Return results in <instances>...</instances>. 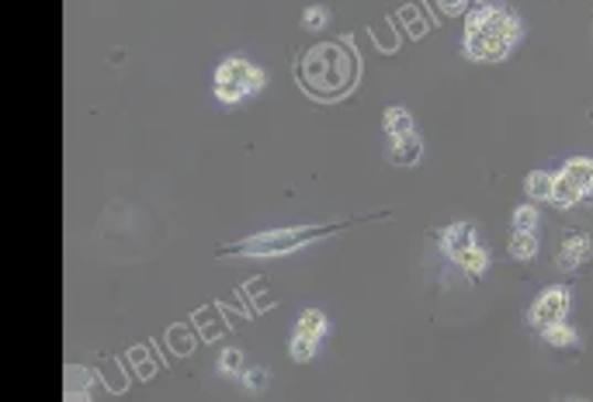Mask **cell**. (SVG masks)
I'll return each instance as SVG.
<instances>
[{"instance_id":"4fadbf2b","label":"cell","mask_w":593,"mask_h":402,"mask_svg":"<svg viewBox=\"0 0 593 402\" xmlns=\"http://www.w3.org/2000/svg\"><path fill=\"white\" fill-rule=\"evenodd\" d=\"M546 340L552 343V347H573L576 343V330H570L565 322H552V326H546Z\"/></svg>"},{"instance_id":"7a4b0ae2","label":"cell","mask_w":593,"mask_h":402,"mask_svg":"<svg viewBox=\"0 0 593 402\" xmlns=\"http://www.w3.org/2000/svg\"><path fill=\"white\" fill-rule=\"evenodd\" d=\"M358 219H343V222H327V225H292V230H267L257 236H246L236 243H226L215 250V257H282L299 250L306 243H316L324 236H333L340 230H348Z\"/></svg>"},{"instance_id":"9c48e42d","label":"cell","mask_w":593,"mask_h":402,"mask_svg":"<svg viewBox=\"0 0 593 402\" xmlns=\"http://www.w3.org/2000/svg\"><path fill=\"white\" fill-rule=\"evenodd\" d=\"M420 154H424V146H420V139L413 136V133H406V136H395L392 139V149H389V157L395 160V163H416L420 160Z\"/></svg>"},{"instance_id":"ac0fdd59","label":"cell","mask_w":593,"mask_h":402,"mask_svg":"<svg viewBox=\"0 0 593 402\" xmlns=\"http://www.w3.org/2000/svg\"><path fill=\"white\" fill-rule=\"evenodd\" d=\"M313 350H316V340H313V337L295 334V340H292V355H295V361H309V358H313Z\"/></svg>"},{"instance_id":"8fae6325","label":"cell","mask_w":593,"mask_h":402,"mask_svg":"<svg viewBox=\"0 0 593 402\" xmlns=\"http://www.w3.org/2000/svg\"><path fill=\"white\" fill-rule=\"evenodd\" d=\"M385 133H389V139L413 133V118H410V112H406V108H389V112H385Z\"/></svg>"},{"instance_id":"d6986e66","label":"cell","mask_w":593,"mask_h":402,"mask_svg":"<svg viewBox=\"0 0 593 402\" xmlns=\"http://www.w3.org/2000/svg\"><path fill=\"white\" fill-rule=\"evenodd\" d=\"M437 4H441L444 14H452V18H455V14H462V11L468 8V0H437Z\"/></svg>"},{"instance_id":"e0dca14e","label":"cell","mask_w":593,"mask_h":402,"mask_svg":"<svg viewBox=\"0 0 593 402\" xmlns=\"http://www.w3.org/2000/svg\"><path fill=\"white\" fill-rule=\"evenodd\" d=\"M538 225V209L534 205H521L513 212V230H525V233H534Z\"/></svg>"},{"instance_id":"5bb4252c","label":"cell","mask_w":593,"mask_h":402,"mask_svg":"<svg viewBox=\"0 0 593 402\" xmlns=\"http://www.w3.org/2000/svg\"><path fill=\"white\" fill-rule=\"evenodd\" d=\"M455 264H462L465 274H473V278H479V274L486 271V254H483L479 246H473V250H465V254H462Z\"/></svg>"},{"instance_id":"2e32d148","label":"cell","mask_w":593,"mask_h":402,"mask_svg":"<svg viewBox=\"0 0 593 402\" xmlns=\"http://www.w3.org/2000/svg\"><path fill=\"white\" fill-rule=\"evenodd\" d=\"M552 184H555V178H552V173H546V170H534L528 178V191L534 198H552Z\"/></svg>"},{"instance_id":"ba28073f","label":"cell","mask_w":593,"mask_h":402,"mask_svg":"<svg viewBox=\"0 0 593 402\" xmlns=\"http://www.w3.org/2000/svg\"><path fill=\"white\" fill-rule=\"evenodd\" d=\"M552 201H555L559 209H570V205H576V201H583V191H580V184H576V178H573L570 170H562L559 178H555Z\"/></svg>"},{"instance_id":"6da1fadb","label":"cell","mask_w":593,"mask_h":402,"mask_svg":"<svg viewBox=\"0 0 593 402\" xmlns=\"http://www.w3.org/2000/svg\"><path fill=\"white\" fill-rule=\"evenodd\" d=\"M358 56L354 49H348L343 42H324L313 45L309 53L299 60L295 73H299V84L306 94L319 97V100H337L348 94L358 84Z\"/></svg>"},{"instance_id":"5b68a950","label":"cell","mask_w":593,"mask_h":402,"mask_svg":"<svg viewBox=\"0 0 593 402\" xmlns=\"http://www.w3.org/2000/svg\"><path fill=\"white\" fill-rule=\"evenodd\" d=\"M565 313H570V288L555 285V288H549V292L538 295V302L531 306L528 319L538 326V330H546V326H552V322H562Z\"/></svg>"},{"instance_id":"8992f818","label":"cell","mask_w":593,"mask_h":402,"mask_svg":"<svg viewBox=\"0 0 593 402\" xmlns=\"http://www.w3.org/2000/svg\"><path fill=\"white\" fill-rule=\"evenodd\" d=\"M441 246H444V254H448L452 261H458L465 250H473L476 246V230L468 222H452L448 230H441L437 233Z\"/></svg>"},{"instance_id":"30bf717a","label":"cell","mask_w":593,"mask_h":402,"mask_svg":"<svg viewBox=\"0 0 593 402\" xmlns=\"http://www.w3.org/2000/svg\"><path fill=\"white\" fill-rule=\"evenodd\" d=\"M534 254H538V240H534V233L513 230V236H510V257H517V261H531Z\"/></svg>"},{"instance_id":"7c38bea8","label":"cell","mask_w":593,"mask_h":402,"mask_svg":"<svg viewBox=\"0 0 593 402\" xmlns=\"http://www.w3.org/2000/svg\"><path fill=\"white\" fill-rule=\"evenodd\" d=\"M576 178V184H580V191H583V198H590L593 201V160H573L570 167H565Z\"/></svg>"},{"instance_id":"9a60e30c","label":"cell","mask_w":593,"mask_h":402,"mask_svg":"<svg viewBox=\"0 0 593 402\" xmlns=\"http://www.w3.org/2000/svg\"><path fill=\"white\" fill-rule=\"evenodd\" d=\"M324 330H327V319H324V313H306L303 316V322H299V334L303 337H313V340H319V337H324Z\"/></svg>"},{"instance_id":"7402d4cb","label":"cell","mask_w":593,"mask_h":402,"mask_svg":"<svg viewBox=\"0 0 593 402\" xmlns=\"http://www.w3.org/2000/svg\"><path fill=\"white\" fill-rule=\"evenodd\" d=\"M483 4H486V0H483Z\"/></svg>"},{"instance_id":"ffe728a7","label":"cell","mask_w":593,"mask_h":402,"mask_svg":"<svg viewBox=\"0 0 593 402\" xmlns=\"http://www.w3.org/2000/svg\"><path fill=\"white\" fill-rule=\"evenodd\" d=\"M324 21H327V11H324V8H309V11H306V24H309V29H319Z\"/></svg>"},{"instance_id":"3957f363","label":"cell","mask_w":593,"mask_h":402,"mask_svg":"<svg viewBox=\"0 0 593 402\" xmlns=\"http://www.w3.org/2000/svg\"><path fill=\"white\" fill-rule=\"evenodd\" d=\"M521 39V21L507 8H479L465 24V53L473 60H504Z\"/></svg>"},{"instance_id":"44dd1931","label":"cell","mask_w":593,"mask_h":402,"mask_svg":"<svg viewBox=\"0 0 593 402\" xmlns=\"http://www.w3.org/2000/svg\"><path fill=\"white\" fill-rule=\"evenodd\" d=\"M222 364H226L230 371H233V368H240V355H236V350H230V355H226V361H222Z\"/></svg>"},{"instance_id":"52a82bcc","label":"cell","mask_w":593,"mask_h":402,"mask_svg":"<svg viewBox=\"0 0 593 402\" xmlns=\"http://www.w3.org/2000/svg\"><path fill=\"white\" fill-rule=\"evenodd\" d=\"M590 254H593L590 236H586V233H573V236L562 240V250H559L555 264H559L562 271H576V267H583V264L590 261Z\"/></svg>"},{"instance_id":"277c9868","label":"cell","mask_w":593,"mask_h":402,"mask_svg":"<svg viewBox=\"0 0 593 402\" xmlns=\"http://www.w3.org/2000/svg\"><path fill=\"white\" fill-rule=\"evenodd\" d=\"M261 84H264V73L246 60H226L215 70V94H219V100H226V105L254 94Z\"/></svg>"}]
</instances>
